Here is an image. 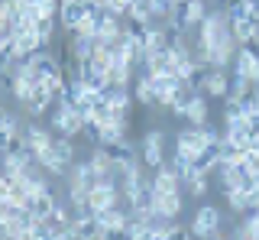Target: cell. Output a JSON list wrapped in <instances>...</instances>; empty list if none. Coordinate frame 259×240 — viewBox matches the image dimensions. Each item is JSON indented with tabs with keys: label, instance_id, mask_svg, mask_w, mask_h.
<instances>
[{
	"label": "cell",
	"instance_id": "20",
	"mask_svg": "<svg viewBox=\"0 0 259 240\" xmlns=\"http://www.w3.org/2000/svg\"><path fill=\"white\" fill-rule=\"evenodd\" d=\"M52 149L59 153V159H62L65 166L75 163V143H71V137H62V133H59V137H55V143H52Z\"/></svg>",
	"mask_w": 259,
	"mask_h": 240
},
{
	"label": "cell",
	"instance_id": "9",
	"mask_svg": "<svg viewBox=\"0 0 259 240\" xmlns=\"http://www.w3.org/2000/svg\"><path fill=\"white\" fill-rule=\"evenodd\" d=\"M198 91H204L207 98H227L230 94V75H227V68H204L198 78Z\"/></svg>",
	"mask_w": 259,
	"mask_h": 240
},
{
	"label": "cell",
	"instance_id": "13",
	"mask_svg": "<svg viewBox=\"0 0 259 240\" xmlns=\"http://www.w3.org/2000/svg\"><path fill=\"white\" fill-rule=\"evenodd\" d=\"M52 143H55L52 130H46L42 124H29V127H26V149H29L32 156H39V153H46V149H52Z\"/></svg>",
	"mask_w": 259,
	"mask_h": 240
},
{
	"label": "cell",
	"instance_id": "8",
	"mask_svg": "<svg viewBox=\"0 0 259 240\" xmlns=\"http://www.w3.org/2000/svg\"><path fill=\"white\" fill-rule=\"evenodd\" d=\"M182 188H175V191H162V188H152V211H156V218L162 221H172L182 214Z\"/></svg>",
	"mask_w": 259,
	"mask_h": 240
},
{
	"label": "cell",
	"instance_id": "6",
	"mask_svg": "<svg viewBox=\"0 0 259 240\" xmlns=\"http://www.w3.org/2000/svg\"><path fill=\"white\" fill-rule=\"evenodd\" d=\"M188 234L191 237H201V240L221 237V211H217L214 205H201L198 211H194V221H191Z\"/></svg>",
	"mask_w": 259,
	"mask_h": 240
},
{
	"label": "cell",
	"instance_id": "14",
	"mask_svg": "<svg viewBox=\"0 0 259 240\" xmlns=\"http://www.w3.org/2000/svg\"><path fill=\"white\" fill-rule=\"evenodd\" d=\"M178 13H182V33H191V29H198L201 23H204L207 4H204V0H188Z\"/></svg>",
	"mask_w": 259,
	"mask_h": 240
},
{
	"label": "cell",
	"instance_id": "10",
	"mask_svg": "<svg viewBox=\"0 0 259 240\" xmlns=\"http://www.w3.org/2000/svg\"><path fill=\"white\" fill-rule=\"evenodd\" d=\"M233 75L246 78V82H253L259 88V52L249 49V46H240L237 59H233Z\"/></svg>",
	"mask_w": 259,
	"mask_h": 240
},
{
	"label": "cell",
	"instance_id": "23",
	"mask_svg": "<svg viewBox=\"0 0 259 240\" xmlns=\"http://www.w3.org/2000/svg\"><path fill=\"white\" fill-rule=\"evenodd\" d=\"M10 29H13V13L0 4V33H10Z\"/></svg>",
	"mask_w": 259,
	"mask_h": 240
},
{
	"label": "cell",
	"instance_id": "16",
	"mask_svg": "<svg viewBox=\"0 0 259 240\" xmlns=\"http://www.w3.org/2000/svg\"><path fill=\"white\" fill-rule=\"evenodd\" d=\"M88 163H91L94 175H113V149H110V146H104V143H97Z\"/></svg>",
	"mask_w": 259,
	"mask_h": 240
},
{
	"label": "cell",
	"instance_id": "2",
	"mask_svg": "<svg viewBox=\"0 0 259 240\" xmlns=\"http://www.w3.org/2000/svg\"><path fill=\"white\" fill-rule=\"evenodd\" d=\"M52 130L55 133H62V137H81L84 133V127H88V117H84V110H78L75 104H71L68 98H59L52 104Z\"/></svg>",
	"mask_w": 259,
	"mask_h": 240
},
{
	"label": "cell",
	"instance_id": "7",
	"mask_svg": "<svg viewBox=\"0 0 259 240\" xmlns=\"http://www.w3.org/2000/svg\"><path fill=\"white\" fill-rule=\"evenodd\" d=\"M140 159H143L146 169H159V166L165 163V133H162V130H146L143 133Z\"/></svg>",
	"mask_w": 259,
	"mask_h": 240
},
{
	"label": "cell",
	"instance_id": "22",
	"mask_svg": "<svg viewBox=\"0 0 259 240\" xmlns=\"http://www.w3.org/2000/svg\"><path fill=\"white\" fill-rule=\"evenodd\" d=\"M39 29V39H42V46H52V36H55V20H39L36 23Z\"/></svg>",
	"mask_w": 259,
	"mask_h": 240
},
{
	"label": "cell",
	"instance_id": "4",
	"mask_svg": "<svg viewBox=\"0 0 259 240\" xmlns=\"http://www.w3.org/2000/svg\"><path fill=\"white\" fill-rule=\"evenodd\" d=\"M172 114L182 117V120H188L191 127H204L207 124V94L204 91H191L188 98H182V101L172 104Z\"/></svg>",
	"mask_w": 259,
	"mask_h": 240
},
{
	"label": "cell",
	"instance_id": "17",
	"mask_svg": "<svg viewBox=\"0 0 259 240\" xmlns=\"http://www.w3.org/2000/svg\"><path fill=\"white\" fill-rule=\"evenodd\" d=\"M55 195H52V185L49 188H42V191H36V195H32V202H29V211L36 214V218H49V214L55 211Z\"/></svg>",
	"mask_w": 259,
	"mask_h": 240
},
{
	"label": "cell",
	"instance_id": "21",
	"mask_svg": "<svg viewBox=\"0 0 259 240\" xmlns=\"http://www.w3.org/2000/svg\"><path fill=\"white\" fill-rule=\"evenodd\" d=\"M233 237H240V240H259V221H256L253 211H249L246 221H240V227L233 230Z\"/></svg>",
	"mask_w": 259,
	"mask_h": 240
},
{
	"label": "cell",
	"instance_id": "1",
	"mask_svg": "<svg viewBox=\"0 0 259 240\" xmlns=\"http://www.w3.org/2000/svg\"><path fill=\"white\" fill-rule=\"evenodd\" d=\"M221 143V133H214L210 127H188L175 137V159L172 166H182V163H201V156L207 149H214Z\"/></svg>",
	"mask_w": 259,
	"mask_h": 240
},
{
	"label": "cell",
	"instance_id": "24",
	"mask_svg": "<svg viewBox=\"0 0 259 240\" xmlns=\"http://www.w3.org/2000/svg\"><path fill=\"white\" fill-rule=\"evenodd\" d=\"M249 149H259V127L253 130V137H249Z\"/></svg>",
	"mask_w": 259,
	"mask_h": 240
},
{
	"label": "cell",
	"instance_id": "5",
	"mask_svg": "<svg viewBox=\"0 0 259 240\" xmlns=\"http://www.w3.org/2000/svg\"><path fill=\"white\" fill-rule=\"evenodd\" d=\"M94 221H97V234H94V240H104V237H123V230H126V224H130V214L117 205V208H107V211H97Z\"/></svg>",
	"mask_w": 259,
	"mask_h": 240
},
{
	"label": "cell",
	"instance_id": "15",
	"mask_svg": "<svg viewBox=\"0 0 259 240\" xmlns=\"http://www.w3.org/2000/svg\"><path fill=\"white\" fill-rule=\"evenodd\" d=\"M52 104H55V98L46 91L42 85H36L23 107H26V114H29V117H42V114H49V110H52Z\"/></svg>",
	"mask_w": 259,
	"mask_h": 240
},
{
	"label": "cell",
	"instance_id": "19",
	"mask_svg": "<svg viewBox=\"0 0 259 240\" xmlns=\"http://www.w3.org/2000/svg\"><path fill=\"white\" fill-rule=\"evenodd\" d=\"M185 230H182V224H178V218H172V221H156L152 224V240H175V237H182Z\"/></svg>",
	"mask_w": 259,
	"mask_h": 240
},
{
	"label": "cell",
	"instance_id": "18",
	"mask_svg": "<svg viewBox=\"0 0 259 240\" xmlns=\"http://www.w3.org/2000/svg\"><path fill=\"white\" fill-rule=\"evenodd\" d=\"M133 98L140 101V104H146V107H159V104H156V88H152L149 75H140V78H136V85H133Z\"/></svg>",
	"mask_w": 259,
	"mask_h": 240
},
{
	"label": "cell",
	"instance_id": "11",
	"mask_svg": "<svg viewBox=\"0 0 259 240\" xmlns=\"http://www.w3.org/2000/svg\"><path fill=\"white\" fill-rule=\"evenodd\" d=\"M104 101L110 104V114H113V117H117V120H126V124H130V107H133V101H136V98H130V88L110 85L107 91H104Z\"/></svg>",
	"mask_w": 259,
	"mask_h": 240
},
{
	"label": "cell",
	"instance_id": "12",
	"mask_svg": "<svg viewBox=\"0 0 259 240\" xmlns=\"http://www.w3.org/2000/svg\"><path fill=\"white\" fill-rule=\"evenodd\" d=\"M120 20H123V17H117V13H110V10L101 13V20H97V36H94V39H101V43H110V46H113L120 36H123V29H126Z\"/></svg>",
	"mask_w": 259,
	"mask_h": 240
},
{
	"label": "cell",
	"instance_id": "3",
	"mask_svg": "<svg viewBox=\"0 0 259 240\" xmlns=\"http://www.w3.org/2000/svg\"><path fill=\"white\" fill-rule=\"evenodd\" d=\"M39 49H46V46H42V39H39L36 23L32 20H16L13 23V55L23 62L26 55L39 52Z\"/></svg>",
	"mask_w": 259,
	"mask_h": 240
}]
</instances>
